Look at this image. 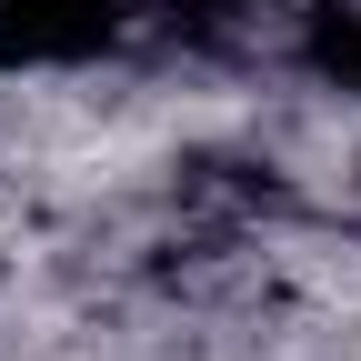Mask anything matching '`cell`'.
I'll return each instance as SVG.
<instances>
[{"mask_svg":"<svg viewBox=\"0 0 361 361\" xmlns=\"http://www.w3.org/2000/svg\"><path fill=\"white\" fill-rule=\"evenodd\" d=\"M141 30V0H0V80L90 71Z\"/></svg>","mask_w":361,"mask_h":361,"instance_id":"cell-1","label":"cell"},{"mask_svg":"<svg viewBox=\"0 0 361 361\" xmlns=\"http://www.w3.org/2000/svg\"><path fill=\"white\" fill-rule=\"evenodd\" d=\"M351 180H361V161H351Z\"/></svg>","mask_w":361,"mask_h":361,"instance_id":"cell-2","label":"cell"}]
</instances>
